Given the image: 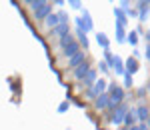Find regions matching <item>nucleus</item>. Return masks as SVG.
<instances>
[{"mask_svg":"<svg viewBox=\"0 0 150 130\" xmlns=\"http://www.w3.org/2000/svg\"><path fill=\"white\" fill-rule=\"evenodd\" d=\"M42 4H44V0H26V6H28V8H30L32 12L38 10V8H40Z\"/></svg>","mask_w":150,"mask_h":130,"instance_id":"obj_21","label":"nucleus"},{"mask_svg":"<svg viewBox=\"0 0 150 130\" xmlns=\"http://www.w3.org/2000/svg\"><path fill=\"white\" fill-rule=\"evenodd\" d=\"M106 94H108V98H110V102H114V104H122V102H124V98H126V90H124L120 84L108 82Z\"/></svg>","mask_w":150,"mask_h":130,"instance_id":"obj_1","label":"nucleus"},{"mask_svg":"<svg viewBox=\"0 0 150 130\" xmlns=\"http://www.w3.org/2000/svg\"><path fill=\"white\" fill-rule=\"evenodd\" d=\"M70 34V24H58V26H54L52 30H50V36L52 38H62V36H68Z\"/></svg>","mask_w":150,"mask_h":130,"instance_id":"obj_10","label":"nucleus"},{"mask_svg":"<svg viewBox=\"0 0 150 130\" xmlns=\"http://www.w3.org/2000/svg\"><path fill=\"white\" fill-rule=\"evenodd\" d=\"M122 78H124V84H122V88H124V90H132V86H134V78H132V76H130V74H124V76H122Z\"/></svg>","mask_w":150,"mask_h":130,"instance_id":"obj_22","label":"nucleus"},{"mask_svg":"<svg viewBox=\"0 0 150 130\" xmlns=\"http://www.w3.org/2000/svg\"><path fill=\"white\" fill-rule=\"evenodd\" d=\"M96 80H98V70H96V68H90L88 74H86L78 84H80V88H82V86H84V88H92V84L96 82Z\"/></svg>","mask_w":150,"mask_h":130,"instance_id":"obj_8","label":"nucleus"},{"mask_svg":"<svg viewBox=\"0 0 150 130\" xmlns=\"http://www.w3.org/2000/svg\"><path fill=\"white\" fill-rule=\"evenodd\" d=\"M144 38H146V44H150V30L146 32V34H144Z\"/></svg>","mask_w":150,"mask_h":130,"instance_id":"obj_31","label":"nucleus"},{"mask_svg":"<svg viewBox=\"0 0 150 130\" xmlns=\"http://www.w3.org/2000/svg\"><path fill=\"white\" fill-rule=\"evenodd\" d=\"M138 40H140V38H138V32H136V30H130V32H126V42L130 44V46L136 48Z\"/></svg>","mask_w":150,"mask_h":130,"instance_id":"obj_19","label":"nucleus"},{"mask_svg":"<svg viewBox=\"0 0 150 130\" xmlns=\"http://www.w3.org/2000/svg\"><path fill=\"white\" fill-rule=\"evenodd\" d=\"M54 4H56V6H64L66 2H64V0H54Z\"/></svg>","mask_w":150,"mask_h":130,"instance_id":"obj_30","label":"nucleus"},{"mask_svg":"<svg viewBox=\"0 0 150 130\" xmlns=\"http://www.w3.org/2000/svg\"><path fill=\"white\" fill-rule=\"evenodd\" d=\"M96 44L102 48V50H110V38L104 34V32H98L96 34Z\"/></svg>","mask_w":150,"mask_h":130,"instance_id":"obj_17","label":"nucleus"},{"mask_svg":"<svg viewBox=\"0 0 150 130\" xmlns=\"http://www.w3.org/2000/svg\"><path fill=\"white\" fill-rule=\"evenodd\" d=\"M90 68H92V66H90V62H88V58H86V60H84V62L80 64V66H76V68L72 70V76H74V80H78V82H80L82 78L88 74V70H90Z\"/></svg>","mask_w":150,"mask_h":130,"instance_id":"obj_5","label":"nucleus"},{"mask_svg":"<svg viewBox=\"0 0 150 130\" xmlns=\"http://www.w3.org/2000/svg\"><path fill=\"white\" fill-rule=\"evenodd\" d=\"M136 94H138V98H144V94H146V88H144V86H142V88H138V92H136Z\"/></svg>","mask_w":150,"mask_h":130,"instance_id":"obj_28","label":"nucleus"},{"mask_svg":"<svg viewBox=\"0 0 150 130\" xmlns=\"http://www.w3.org/2000/svg\"><path fill=\"white\" fill-rule=\"evenodd\" d=\"M108 94H100L98 98H94L92 100V106L94 110H98V112H102V110H106V106H108Z\"/></svg>","mask_w":150,"mask_h":130,"instance_id":"obj_12","label":"nucleus"},{"mask_svg":"<svg viewBox=\"0 0 150 130\" xmlns=\"http://www.w3.org/2000/svg\"><path fill=\"white\" fill-rule=\"evenodd\" d=\"M106 88H108V82H106L104 78H98V80L92 84V88H86L84 96H86L88 100H94V98H98L100 94H106Z\"/></svg>","mask_w":150,"mask_h":130,"instance_id":"obj_3","label":"nucleus"},{"mask_svg":"<svg viewBox=\"0 0 150 130\" xmlns=\"http://www.w3.org/2000/svg\"><path fill=\"white\" fill-rule=\"evenodd\" d=\"M112 72H116V76H124V60L120 58L118 54H114V66H112Z\"/></svg>","mask_w":150,"mask_h":130,"instance_id":"obj_15","label":"nucleus"},{"mask_svg":"<svg viewBox=\"0 0 150 130\" xmlns=\"http://www.w3.org/2000/svg\"><path fill=\"white\" fill-rule=\"evenodd\" d=\"M136 124H138L136 112H134V108H130L128 114L124 116V120H122V126H124V128H132V126H136Z\"/></svg>","mask_w":150,"mask_h":130,"instance_id":"obj_13","label":"nucleus"},{"mask_svg":"<svg viewBox=\"0 0 150 130\" xmlns=\"http://www.w3.org/2000/svg\"><path fill=\"white\" fill-rule=\"evenodd\" d=\"M58 24H60V20H58V14H56V12H50L46 18H44V26H46L48 30H52L54 26H58Z\"/></svg>","mask_w":150,"mask_h":130,"instance_id":"obj_18","label":"nucleus"},{"mask_svg":"<svg viewBox=\"0 0 150 130\" xmlns=\"http://www.w3.org/2000/svg\"><path fill=\"white\" fill-rule=\"evenodd\" d=\"M144 124H146V128H148V130H150V118H148V120H146V122H144Z\"/></svg>","mask_w":150,"mask_h":130,"instance_id":"obj_32","label":"nucleus"},{"mask_svg":"<svg viewBox=\"0 0 150 130\" xmlns=\"http://www.w3.org/2000/svg\"><path fill=\"white\" fill-rule=\"evenodd\" d=\"M124 130H148V128H146V124H140V122H138L136 126H132V128H124Z\"/></svg>","mask_w":150,"mask_h":130,"instance_id":"obj_27","label":"nucleus"},{"mask_svg":"<svg viewBox=\"0 0 150 130\" xmlns=\"http://www.w3.org/2000/svg\"><path fill=\"white\" fill-rule=\"evenodd\" d=\"M114 32H116V42H118V44H124V42H126V28L116 22L114 24Z\"/></svg>","mask_w":150,"mask_h":130,"instance_id":"obj_16","label":"nucleus"},{"mask_svg":"<svg viewBox=\"0 0 150 130\" xmlns=\"http://www.w3.org/2000/svg\"><path fill=\"white\" fill-rule=\"evenodd\" d=\"M50 12H52V4H50L48 0H44V4H42V6H40L38 10H34L32 14H34V18H36V20H44V18H46Z\"/></svg>","mask_w":150,"mask_h":130,"instance_id":"obj_9","label":"nucleus"},{"mask_svg":"<svg viewBox=\"0 0 150 130\" xmlns=\"http://www.w3.org/2000/svg\"><path fill=\"white\" fill-rule=\"evenodd\" d=\"M80 50H82V48H80V44H78V42L74 40L72 44H68L66 48H62V56H64V58L68 60L70 56H74V54H76V52H80Z\"/></svg>","mask_w":150,"mask_h":130,"instance_id":"obj_14","label":"nucleus"},{"mask_svg":"<svg viewBox=\"0 0 150 130\" xmlns=\"http://www.w3.org/2000/svg\"><path fill=\"white\" fill-rule=\"evenodd\" d=\"M134 8H136V12H138V20L140 22H146V20H148V14H150V2L142 0V2H138Z\"/></svg>","mask_w":150,"mask_h":130,"instance_id":"obj_6","label":"nucleus"},{"mask_svg":"<svg viewBox=\"0 0 150 130\" xmlns=\"http://www.w3.org/2000/svg\"><path fill=\"white\" fill-rule=\"evenodd\" d=\"M72 42H74L72 34H68V36H62V38H58V46H60V50H62V48H66L68 44H72Z\"/></svg>","mask_w":150,"mask_h":130,"instance_id":"obj_20","label":"nucleus"},{"mask_svg":"<svg viewBox=\"0 0 150 130\" xmlns=\"http://www.w3.org/2000/svg\"><path fill=\"white\" fill-rule=\"evenodd\" d=\"M98 70L100 72H110V68H108V64H106L104 60H100V62H98Z\"/></svg>","mask_w":150,"mask_h":130,"instance_id":"obj_26","label":"nucleus"},{"mask_svg":"<svg viewBox=\"0 0 150 130\" xmlns=\"http://www.w3.org/2000/svg\"><path fill=\"white\" fill-rule=\"evenodd\" d=\"M144 88H146V90H148V92H150V80H148V84H146V86H144Z\"/></svg>","mask_w":150,"mask_h":130,"instance_id":"obj_33","label":"nucleus"},{"mask_svg":"<svg viewBox=\"0 0 150 130\" xmlns=\"http://www.w3.org/2000/svg\"><path fill=\"white\" fill-rule=\"evenodd\" d=\"M84 60H86V52H84V50H80V52H76L74 56H70L68 62H66V66H68V70L72 72L74 68H76V66H80Z\"/></svg>","mask_w":150,"mask_h":130,"instance_id":"obj_7","label":"nucleus"},{"mask_svg":"<svg viewBox=\"0 0 150 130\" xmlns=\"http://www.w3.org/2000/svg\"><path fill=\"white\" fill-rule=\"evenodd\" d=\"M68 6L74 10H82V2L80 0H68Z\"/></svg>","mask_w":150,"mask_h":130,"instance_id":"obj_25","label":"nucleus"},{"mask_svg":"<svg viewBox=\"0 0 150 130\" xmlns=\"http://www.w3.org/2000/svg\"><path fill=\"white\" fill-rule=\"evenodd\" d=\"M68 108H70V102L66 100V102H60L58 104V108H56V112L58 114H64V112H68Z\"/></svg>","mask_w":150,"mask_h":130,"instance_id":"obj_24","label":"nucleus"},{"mask_svg":"<svg viewBox=\"0 0 150 130\" xmlns=\"http://www.w3.org/2000/svg\"><path fill=\"white\" fill-rule=\"evenodd\" d=\"M128 110H130V106H128L126 102L118 104V108H116L114 112H112V116H110V124H114V126H120V124H122V120H124V116L128 114Z\"/></svg>","mask_w":150,"mask_h":130,"instance_id":"obj_4","label":"nucleus"},{"mask_svg":"<svg viewBox=\"0 0 150 130\" xmlns=\"http://www.w3.org/2000/svg\"><path fill=\"white\" fill-rule=\"evenodd\" d=\"M144 56H146V60L150 62V44H146V52H144Z\"/></svg>","mask_w":150,"mask_h":130,"instance_id":"obj_29","label":"nucleus"},{"mask_svg":"<svg viewBox=\"0 0 150 130\" xmlns=\"http://www.w3.org/2000/svg\"><path fill=\"white\" fill-rule=\"evenodd\" d=\"M82 16H78V18H74V22H76V30H80V32H84V34H88L90 30L94 28V22H92V16H90V12L86 10L84 6H82Z\"/></svg>","mask_w":150,"mask_h":130,"instance_id":"obj_2","label":"nucleus"},{"mask_svg":"<svg viewBox=\"0 0 150 130\" xmlns=\"http://www.w3.org/2000/svg\"><path fill=\"white\" fill-rule=\"evenodd\" d=\"M134 112H136V118H138L140 124H144V122L150 118V108H148V104H138V108H134Z\"/></svg>","mask_w":150,"mask_h":130,"instance_id":"obj_11","label":"nucleus"},{"mask_svg":"<svg viewBox=\"0 0 150 130\" xmlns=\"http://www.w3.org/2000/svg\"><path fill=\"white\" fill-rule=\"evenodd\" d=\"M56 14H58V20H60V24H70V16H68L64 10L56 12Z\"/></svg>","mask_w":150,"mask_h":130,"instance_id":"obj_23","label":"nucleus"}]
</instances>
